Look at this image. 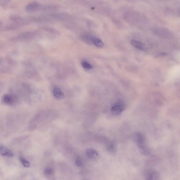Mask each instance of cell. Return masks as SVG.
<instances>
[{
	"instance_id": "obj_1",
	"label": "cell",
	"mask_w": 180,
	"mask_h": 180,
	"mask_svg": "<svg viewBox=\"0 0 180 180\" xmlns=\"http://www.w3.org/2000/svg\"><path fill=\"white\" fill-rule=\"evenodd\" d=\"M141 17L139 13L133 11L127 12L123 16L124 19L127 23L133 25L139 23Z\"/></svg>"
},
{
	"instance_id": "obj_2",
	"label": "cell",
	"mask_w": 180,
	"mask_h": 180,
	"mask_svg": "<svg viewBox=\"0 0 180 180\" xmlns=\"http://www.w3.org/2000/svg\"><path fill=\"white\" fill-rule=\"evenodd\" d=\"M133 138L139 148L140 151L147 149L144 146V138L142 134L140 133L135 134L134 135Z\"/></svg>"
},
{
	"instance_id": "obj_3",
	"label": "cell",
	"mask_w": 180,
	"mask_h": 180,
	"mask_svg": "<svg viewBox=\"0 0 180 180\" xmlns=\"http://www.w3.org/2000/svg\"><path fill=\"white\" fill-rule=\"evenodd\" d=\"M42 6L37 2H33L26 6L25 10L28 13H33L42 10Z\"/></svg>"
},
{
	"instance_id": "obj_4",
	"label": "cell",
	"mask_w": 180,
	"mask_h": 180,
	"mask_svg": "<svg viewBox=\"0 0 180 180\" xmlns=\"http://www.w3.org/2000/svg\"><path fill=\"white\" fill-rule=\"evenodd\" d=\"M50 16L54 19L62 21H69L72 19L68 14L63 13L51 14Z\"/></svg>"
},
{
	"instance_id": "obj_5",
	"label": "cell",
	"mask_w": 180,
	"mask_h": 180,
	"mask_svg": "<svg viewBox=\"0 0 180 180\" xmlns=\"http://www.w3.org/2000/svg\"><path fill=\"white\" fill-rule=\"evenodd\" d=\"M125 109V106L123 103H117V104L112 107L111 112L114 115H119Z\"/></svg>"
},
{
	"instance_id": "obj_6",
	"label": "cell",
	"mask_w": 180,
	"mask_h": 180,
	"mask_svg": "<svg viewBox=\"0 0 180 180\" xmlns=\"http://www.w3.org/2000/svg\"><path fill=\"white\" fill-rule=\"evenodd\" d=\"M10 19L12 21L17 23L18 25H25L28 22V20L24 19L23 18L17 15L11 16L10 17Z\"/></svg>"
},
{
	"instance_id": "obj_7",
	"label": "cell",
	"mask_w": 180,
	"mask_h": 180,
	"mask_svg": "<svg viewBox=\"0 0 180 180\" xmlns=\"http://www.w3.org/2000/svg\"><path fill=\"white\" fill-rule=\"evenodd\" d=\"M86 154L87 157L91 160H95L97 159L99 157V154L95 150L89 148L86 151Z\"/></svg>"
},
{
	"instance_id": "obj_8",
	"label": "cell",
	"mask_w": 180,
	"mask_h": 180,
	"mask_svg": "<svg viewBox=\"0 0 180 180\" xmlns=\"http://www.w3.org/2000/svg\"><path fill=\"white\" fill-rule=\"evenodd\" d=\"M0 152L1 155L8 157H12L13 156V151L8 149L5 146L1 145L0 147Z\"/></svg>"
},
{
	"instance_id": "obj_9",
	"label": "cell",
	"mask_w": 180,
	"mask_h": 180,
	"mask_svg": "<svg viewBox=\"0 0 180 180\" xmlns=\"http://www.w3.org/2000/svg\"><path fill=\"white\" fill-rule=\"evenodd\" d=\"M53 94L54 97L57 99L61 100L64 98V94L59 87H55L53 88Z\"/></svg>"
},
{
	"instance_id": "obj_10",
	"label": "cell",
	"mask_w": 180,
	"mask_h": 180,
	"mask_svg": "<svg viewBox=\"0 0 180 180\" xmlns=\"http://www.w3.org/2000/svg\"><path fill=\"white\" fill-rule=\"evenodd\" d=\"M35 32H26L19 34L18 36V38L21 39H31L36 35Z\"/></svg>"
},
{
	"instance_id": "obj_11",
	"label": "cell",
	"mask_w": 180,
	"mask_h": 180,
	"mask_svg": "<svg viewBox=\"0 0 180 180\" xmlns=\"http://www.w3.org/2000/svg\"><path fill=\"white\" fill-rule=\"evenodd\" d=\"M14 98L10 95L6 94L3 96V101L6 104L11 105L14 102Z\"/></svg>"
},
{
	"instance_id": "obj_12",
	"label": "cell",
	"mask_w": 180,
	"mask_h": 180,
	"mask_svg": "<svg viewBox=\"0 0 180 180\" xmlns=\"http://www.w3.org/2000/svg\"><path fill=\"white\" fill-rule=\"evenodd\" d=\"M131 45L134 47L140 50H143L144 48L143 44L138 41L135 40H132L130 41Z\"/></svg>"
},
{
	"instance_id": "obj_13",
	"label": "cell",
	"mask_w": 180,
	"mask_h": 180,
	"mask_svg": "<svg viewBox=\"0 0 180 180\" xmlns=\"http://www.w3.org/2000/svg\"><path fill=\"white\" fill-rule=\"evenodd\" d=\"M81 39L84 41L86 42L92 43V39L93 36L90 35L87 33H82L80 35Z\"/></svg>"
},
{
	"instance_id": "obj_14",
	"label": "cell",
	"mask_w": 180,
	"mask_h": 180,
	"mask_svg": "<svg viewBox=\"0 0 180 180\" xmlns=\"http://www.w3.org/2000/svg\"><path fill=\"white\" fill-rule=\"evenodd\" d=\"M92 43L95 46L99 48H102L104 46V43L100 39L93 37L92 39Z\"/></svg>"
},
{
	"instance_id": "obj_15",
	"label": "cell",
	"mask_w": 180,
	"mask_h": 180,
	"mask_svg": "<svg viewBox=\"0 0 180 180\" xmlns=\"http://www.w3.org/2000/svg\"><path fill=\"white\" fill-rule=\"evenodd\" d=\"M58 9L57 6L54 5L43 6L42 10L45 11H52Z\"/></svg>"
},
{
	"instance_id": "obj_16",
	"label": "cell",
	"mask_w": 180,
	"mask_h": 180,
	"mask_svg": "<svg viewBox=\"0 0 180 180\" xmlns=\"http://www.w3.org/2000/svg\"><path fill=\"white\" fill-rule=\"evenodd\" d=\"M43 29L51 33L55 34L57 35L60 34L59 31L53 28H51L49 27H45L43 28Z\"/></svg>"
},
{
	"instance_id": "obj_17",
	"label": "cell",
	"mask_w": 180,
	"mask_h": 180,
	"mask_svg": "<svg viewBox=\"0 0 180 180\" xmlns=\"http://www.w3.org/2000/svg\"><path fill=\"white\" fill-rule=\"evenodd\" d=\"M20 161L22 164L26 167L28 168L30 166V164L29 162L23 157H20Z\"/></svg>"
},
{
	"instance_id": "obj_18",
	"label": "cell",
	"mask_w": 180,
	"mask_h": 180,
	"mask_svg": "<svg viewBox=\"0 0 180 180\" xmlns=\"http://www.w3.org/2000/svg\"><path fill=\"white\" fill-rule=\"evenodd\" d=\"M54 173V170L51 167H47L44 171V174L47 176H49Z\"/></svg>"
},
{
	"instance_id": "obj_19",
	"label": "cell",
	"mask_w": 180,
	"mask_h": 180,
	"mask_svg": "<svg viewBox=\"0 0 180 180\" xmlns=\"http://www.w3.org/2000/svg\"><path fill=\"white\" fill-rule=\"evenodd\" d=\"M112 21L113 24L118 27H121L123 26V23L119 19H116V18H113L112 19Z\"/></svg>"
},
{
	"instance_id": "obj_20",
	"label": "cell",
	"mask_w": 180,
	"mask_h": 180,
	"mask_svg": "<svg viewBox=\"0 0 180 180\" xmlns=\"http://www.w3.org/2000/svg\"><path fill=\"white\" fill-rule=\"evenodd\" d=\"M81 65L84 68L87 69H91L93 68V66L91 65L87 62L85 61L82 62Z\"/></svg>"
},
{
	"instance_id": "obj_21",
	"label": "cell",
	"mask_w": 180,
	"mask_h": 180,
	"mask_svg": "<svg viewBox=\"0 0 180 180\" xmlns=\"http://www.w3.org/2000/svg\"><path fill=\"white\" fill-rule=\"evenodd\" d=\"M75 163L77 167H80L82 166V160L79 156L77 157L76 159Z\"/></svg>"
},
{
	"instance_id": "obj_22",
	"label": "cell",
	"mask_w": 180,
	"mask_h": 180,
	"mask_svg": "<svg viewBox=\"0 0 180 180\" xmlns=\"http://www.w3.org/2000/svg\"><path fill=\"white\" fill-rule=\"evenodd\" d=\"M108 149L110 152H114L115 151V145L113 144H111L108 147Z\"/></svg>"
},
{
	"instance_id": "obj_23",
	"label": "cell",
	"mask_w": 180,
	"mask_h": 180,
	"mask_svg": "<svg viewBox=\"0 0 180 180\" xmlns=\"http://www.w3.org/2000/svg\"><path fill=\"white\" fill-rule=\"evenodd\" d=\"M11 0H1V5L3 7H6L7 4Z\"/></svg>"
},
{
	"instance_id": "obj_24",
	"label": "cell",
	"mask_w": 180,
	"mask_h": 180,
	"mask_svg": "<svg viewBox=\"0 0 180 180\" xmlns=\"http://www.w3.org/2000/svg\"><path fill=\"white\" fill-rule=\"evenodd\" d=\"M125 1L129 2L134 3L137 0H125Z\"/></svg>"
},
{
	"instance_id": "obj_25",
	"label": "cell",
	"mask_w": 180,
	"mask_h": 180,
	"mask_svg": "<svg viewBox=\"0 0 180 180\" xmlns=\"http://www.w3.org/2000/svg\"><path fill=\"white\" fill-rule=\"evenodd\" d=\"M115 1H118V0H115Z\"/></svg>"
}]
</instances>
